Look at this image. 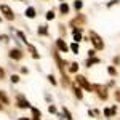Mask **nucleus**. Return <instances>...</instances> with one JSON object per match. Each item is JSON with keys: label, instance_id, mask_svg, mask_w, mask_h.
<instances>
[{"label": "nucleus", "instance_id": "6ab92c4d", "mask_svg": "<svg viewBox=\"0 0 120 120\" xmlns=\"http://www.w3.org/2000/svg\"><path fill=\"white\" fill-rule=\"evenodd\" d=\"M99 63V59H96V58H91V59H88V63H86V66H91V64H98Z\"/></svg>", "mask_w": 120, "mask_h": 120}, {"label": "nucleus", "instance_id": "9d476101", "mask_svg": "<svg viewBox=\"0 0 120 120\" xmlns=\"http://www.w3.org/2000/svg\"><path fill=\"white\" fill-rule=\"evenodd\" d=\"M30 111H32V117H34V120H40L42 114H40V111H38V109H35V107H30Z\"/></svg>", "mask_w": 120, "mask_h": 120}, {"label": "nucleus", "instance_id": "6e6552de", "mask_svg": "<svg viewBox=\"0 0 120 120\" xmlns=\"http://www.w3.org/2000/svg\"><path fill=\"white\" fill-rule=\"evenodd\" d=\"M18 107H21V109H27V107H30V104L24 99V96H18Z\"/></svg>", "mask_w": 120, "mask_h": 120}, {"label": "nucleus", "instance_id": "2f4dec72", "mask_svg": "<svg viewBox=\"0 0 120 120\" xmlns=\"http://www.w3.org/2000/svg\"><path fill=\"white\" fill-rule=\"evenodd\" d=\"M19 120H29V119H19Z\"/></svg>", "mask_w": 120, "mask_h": 120}, {"label": "nucleus", "instance_id": "ddd939ff", "mask_svg": "<svg viewBox=\"0 0 120 120\" xmlns=\"http://www.w3.org/2000/svg\"><path fill=\"white\" fill-rule=\"evenodd\" d=\"M0 101L3 102V104H8V102H10V101H8V96H7L3 91H0Z\"/></svg>", "mask_w": 120, "mask_h": 120}, {"label": "nucleus", "instance_id": "423d86ee", "mask_svg": "<svg viewBox=\"0 0 120 120\" xmlns=\"http://www.w3.org/2000/svg\"><path fill=\"white\" fill-rule=\"evenodd\" d=\"M56 46H58V50H61V51H64V53L69 51V46H67V43H66L63 38H58V40H56Z\"/></svg>", "mask_w": 120, "mask_h": 120}, {"label": "nucleus", "instance_id": "9b49d317", "mask_svg": "<svg viewBox=\"0 0 120 120\" xmlns=\"http://www.w3.org/2000/svg\"><path fill=\"white\" fill-rule=\"evenodd\" d=\"M26 16H27V18H35V10L32 8V7H29L27 10H26Z\"/></svg>", "mask_w": 120, "mask_h": 120}, {"label": "nucleus", "instance_id": "f3484780", "mask_svg": "<svg viewBox=\"0 0 120 120\" xmlns=\"http://www.w3.org/2000/svg\"><path fill=\"white\" fill-rule=\"evenodd\" d=\"M69 71H71V72H77V71H79V64H77V63H72V64H71V67H69Z\"/></svg>", "mask_w": 120, "mask_h": 120}, {"label": "nucleus", "instance_id": "cd10ccee", "mask_svg": "<svg viewBox=\"0 0 120 120\" xmlns=\"http://www.w3.org/2000/svg\"><path fill=\"white\" fill-rule=\"evenodd\" d=\"M0 40L2 42H8V35H0Z\"/></svg>", "mask_w": 120, "mask_h": 120}, {"label": "nucleus", "instance_id": "2eb2a0df", "mask_svg": "<svg viewBox=\"0 0 120 120\" xmlns=\"http://www.w3.org/2000/svg\"><path fill=\"white\" fill-rule=\"evenodd\" d=\"M27 48H29V50H30V53H32V56H34V58L37 59V58H38V55H37V50H35L34 46L30 45V43H29V45H27Z\"/></svg>", "mask_w": 120, "mask_h": 120}, {"label": "nucleus", "instance_id": "bb28decb", "mask_svg": "<svg viewBox=\"0 0 120 120\" xmlns=\"http://www.w3.org/2000/svg\"><path fill=\"white\" fill-rule=\"evenodd\" d=\"M48 80L53 83V85H56V80H55V77H53V75H48Z\"/></svg>", "mask_w": 120, "mask_h": 120}, {"label": "nucleus", "instance_id": "f03ea898", "mask_svg": "<svg viewBox=\"0 0 120 120\" xmlns=\"http://www.w3.org/2000/svg\"><path fill=\"white\" fill-rule=\"evenodd\" d=\"M75 80H77V83H79L80 86H83L86 91H94L93 85H91V83H88V80H86L83 75H77V77H75Z\"/></svg>", "mask_w": 120, "mask_h": 120}, {"label": "nucleus", "instance_id": "473e14b6", "mask_svg": "<svg viewBox=\"0 0 120 120\" xmlns=\"http://www.w3.org/2000/svg\"><path fill=\"white\" fill-rule=\"evenodd\" d=\"M0 21H2V18H0Z\"/></svg>", "mask_w": 120, "mask_h": 120}, {"label": "nucleus", "instance_id": "393cba45", "mask_svg": "<svg viewBox=\"0 0 120 120\" xmlns=\"http://www.w3.org/2000/svg\"><path fill=\"white\" fill-rule=\"evenodd\" d=\"M11 82H13V83H18V82H19V77L13 74V75H11Z\"/></svg>", "mask_w": 120, "mask_h": 120}, {"label": "nucleus", "instance_id": "4be33fe9", "mask_svg": "<svg viewBox=\"0 0 120 120\" xmlns=\"http://www.w3.org/2000/svg\"><path fill=\"white\" fill-rule=\"evenodd\" d=\"M74 7H75V8H77V10H80V8H82V7H83L82 0H77V2H75V3H74Z\"/></svg>", "mask_w": 120, "mask_h": 120}, {"label": "nucleus", "instance_id": "aec40b11", "mask_svg": "<svg viewBox=\"0 0 120 120\" xmlns=\"http://www.w3.org/2000/svg\"><path fill=\"white\" fill-rule=\"evenodd\" d=\"M107 72H109V74L112 75V77H115V75H117V71H115V69H114V67H107Z\"/></svg>", "mask_w": 120, "mask_h": 120}, {"label": "nucleus", "instance_id": "f8f14e48", "mask_svg": "<svg viewBox=\"0 0 120 120\" xmlns=\"http://www.w3.org/2000/svg\"><path fill=\"white\" fill-rule=\"evenodd\" d=\"M59 10H61V13H63V15H67V13H69V5H67V3H61Z\"/></svg>", "mask_w": 120, "mask_h": 120}, {"label": "nucleus", "instance_id": "1a4fd4ad", "mask_svg": "<svg viewBox=\"0 0 120 120\" xmlns=\"http://www.w3.org/2000/svg\"><path fill=\"white\" fill-rule=\"evenodd\" d=\"M74 40L75 43L82 40V29H74Z\"/></svg>", "mask_w": 120, "mask_h": 120}, {"label": "nucleus", "instance_id": "0eeeda50", "mask_svg": "<svg viewBox=\"0 0 120 120\" xmlns=\"http://www.w3.org/2000/svg\"><path fill=\"white\" fill-rule=\"evenodd\" d=\"M10 58H13V59H21V58H22V53H21V50H18V48H13V50H10Z\"/></svg>", "mask_w": 120, "mask_h": 120}, {"label": "nucleus", "instance_id": "c85d7f7f", "mask_svg": "<svg viewBox=\"0 0 120 120\" xmlns=\"http://www.w3.org/2000/svg\"><path fill=\"white\" fill-rule=\"evenodd\" d=\"M48 111L51 112V114H55V112H56V107H55V106H50V107H48Z\"/></svg>", "mask_w": 120, "mask_h": 120}, {"label": "nucleus", "instance_id": "20e7f679", "mask_svg": "<svg viewBox=\"0 0 120 120\" xmlns=\"http://www.w3.org/2000/svg\"><path fill=\"white\" fill-rule=\"evenodd\" d=\"M93 88H94V91L98 93V96L101 98V99H107V88L106 86H102V85H93Z\"/></svg>", "mask_w": 120, "mask_h": 120}, {"label": "nucleus", "instance_id": "a211bd4d", "mask_svg": "<svg viewBox=\"0 0 120 120\" xmlns=\"http://www.w3.org/2000/svg\"><path fill=\"white\" fill-rule=\"evenodd\" d=\"M53 18H55V11H53V10H50V11L46 13V19H48V21H51Z\"/></svg>", "mask_w": 120, "mask_h": 120}, {"label": "nucleus", "instance_id": "39448f33", "mask_svg": "<svg viewBox=\"0 0 120 120\" xmlns=\"http://www.w3.org/2000/svg\"><path fill=\"white\" fill-rule=\"evenodd\" d=\"M83 22H85V16H83V15H80V16H77L75 19H72V21H71V26H72V27H79V29H82Z\"/></svg>", "mask_w": 120, "mask_h": 120}, {"label": "nucleus", "instance_id": "c756f323", "mask_svg": "<svg viewBox=\"0 0 120 120\" xmlns=\"http://www.w3.org/2000/svg\"><path fill=\"white\" fill-rule=\"evenodd\" d=\"M3 77H5V71H3V69H2V67H0V80H2V79H3Z\"/></svg>", "mask_w": 120, "mask_h": 120}, {"label": "nucleus", "instance_id": "dca6fc26", "mask_svg": "<svg viewBox=\"0 0 120 120\" xmlns=\"http://www.w3.org/2000/svg\"><path fill=\"white\" fill-rule=\"evenodd\" d=\"M74 91H75V96H77L79 99H82V98H83V93L80 91V88H77V86H74Z\"/></svg>", "mask_w": 120, "mask_h": 120}, {"label": "nucleus", "instance_id": "b1692460", "mask_svg": "<svg viewBox=\"0 0 120 120\" xmlns=\"http://www.w3.org/2000/svg\"><path fill=\"white\" fill-rule=\"evenodd\" d=\"M64 115H66V119H67V120H72V117H71V112L67 111L66 107H64Z\"/></svg>", "mask_w": 120, "mask_h": 120}, {"label": "nucleus", "instance_id": "7ed1b4c3", "mask_svg": "<svg viewBox=\"0 0 120 120\" xmlns=\"http://www.w3.org/2000/svg\"><path fill=\"white\" fill-rule=\"evenodd\" d=\"M0 11L3 13V16L8 19V21H13L15 19V13L11 11V8H10L8 5H0Z\"/></svg>", "mask_w": 120, "mask_h": 120}, {"label": "nucleus", "instance_id": "5701e85b", "mask_svg": "<svg viewBox=\"0 0 120 120\" xmlns=\"http://www.w3.org/2000/svg\"><path fill=\"white\" fill-rule=\"evenodd\" d=\"M104 115H107V117H112L114 114H112V109H104Z\"/></svg>", "mask_w": 120, "mask_h": 120}, {"label": "nucleus", "instance_id": "a878e982", "mask_svg": "<svg viewBox=\"0 0 120 120\" xmlns=\"http://www.w3.org/2000/svg\"><path fill=\"white\" fill-rule=\"evenodd\" d=\"M115 99L120 102V88H117V91H115Z\"/></svg>", "mask_w": 120, "mask_h": 120}, {"label": "nucleus", "instance_id": "4468645a", "mask_svg": "<svg viewBox=\"0 0 120 120\" xmlns=\"http://www.w3.org/2000/svg\"><path fill=\"white\" fill-rule=\"evenodd\" d=\"M38 34H40V35H48V29H46V26H40V27H38Z\"/></svg>", "mask_w": 120, "mask_h": 120}, {"label": "nucleus", "instance_id": "412c9836", "mask_svg": "<svg viewBox=\"0 0 120 120\" xmlns=\"http://www.w3.org/2000/svg\"><path fill=\"white\" fill-rule=\"evenodd\" d=\"M71 50H72L74 53H79V43H72V45H71Z\"/></svg>", "mask_w": 120, "mask_h": 120}, {"label": "nucleus", "instance_id": "7c9ffc66", "mask_svg": "<svg viewBox=\"0 0 120 120\" xmlns=\"http://www.w3.org/2000/svg\"><path fill=\"white\" fill-rule=\"evenodd\" d=\"M88 55H90V56L93 58V56H94V50H90V51H88Z\"/></svg>", "mask_w": 120, "mask_h": 120}, {"label": "nucleus", "instance_id": "f257e3e1", "mask_svg": "<svg viewBox=\"0 0 120 120\" xmlns=\"http://www.w3.org/2000/svg\"><path fill=\"white\" fill-rule=\"evenodd\" d=\"M90 40H91V43L94 45V48L96 50H102L104 48V42H102V38L96 34V32H90Z\"/></svg>", "mask_w": 120, "mask_h": 120}]
</instances>
